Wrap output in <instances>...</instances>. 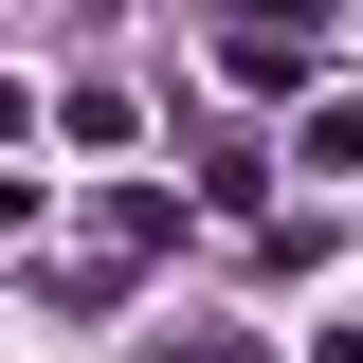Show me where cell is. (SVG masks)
I'll return each instance as SVG.
<instances>
[{"instance_id":"cell-1","label":"cell","mask_w":363,"mask_h":363,"mask_svg":"<svg viewBox=\"0 0 363 363\" xmlns=\"http://www.w3.org/2000/svg\"><path fill=\"white\" fill-rule=\"evenodd\" d=\"M164 236H182V200H164V182H109V200H91V255H109V272H128V255H164Z\"/></svg>"},{"instance_id":"cell-2","label":"cell","mask_w":363,"mask_h":363,"mask_svg":"<svg viewBox=\"0 0 363 363\" xmlns=\"http://www.w3.org/2000/svg\"><path fill=\"white\" fill-rule=\"evenodd\" d=\"M309 182H363V91H309V128H291Z\"/></svg>"},{"instance_id":"cell-3","label":"cell","mask_w":363,"mask_h":363,"mask_svg":"<svg viewBox=\"0 0 363 363\" xmlns=\"http://www.w3.org/2000/svg\"><path fill=\"white\" fill-rule=\"evenodd\" d=\"M218 37H272V55H327V0H218Z\"/></svg>"},{"instance_id":"cell-4","label":"cell","mask_w":363,"mask_h":363,"mask_svg":"<svg viewBox=\"0 0 363 363\" xmlns=\"http://www.w3.org/2000/svg\"><path fill=\"white\" fill-rule=\"evenodd\" d=\"M145 363H272V345H255V327H164Z\"/></svg>"},{"instance_id":"cell-5","label":"cell","mask_w":363,"mask_h":363,"mask_svg":"<svg viewBox=\"0 0 363 363\" xmlns=\"http://www.w3.org/2000/svg\"><path fill=\"white\" fill-rule=\"evenodd\" d=\"M37 200H55V182H18V164H0V236H37Z\"/></svg>"},{"instance_id":"cell-6","label":"cell","mask_w":363,"mask_h":363,"mask_svg":"<svg viewBox=\"0 0 363 363\" xmlns=\"http://www.w3.org/2000/svg\"><path fill=\"white\" fill-rule=\"evenodd\" d=\"M18 128H37V91H18V73H0V145H18Z\"/></svg>"}]
</instances>
